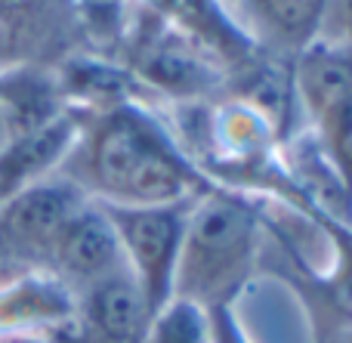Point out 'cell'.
Masks as SVG:
<instances>
[{
	"mask_svg": "<svg viewBox=\"0 0 352 343\" xmlns=\"http://www.w3.org/2000/svg\"><path fill=\"white\" fill-rule=\"evenodd\" d=\"M124 254L121 241L115 235V226L105 217L102 204L87 198L78 208V214L68 220L56 241L53 260H50V276L62 282L72 294L84 291L87 285L105 278L109 272L121 269Z\"/></svg>",
	"mask_w": 352,
	"mask_h": 343,
	"instance_id": "ba28073f",
	"label": "cell"
},
{
	"mask_svg": "<svg viewBox=\"0 0 352 343\" xmlns=\"http://www.w3.org/2000/svg\"><path fill=\"white\" fill-rule=\"evenodd\" d=\"M87 195L62 173L0 204V285L28 272H50L56 241Z\"/></svg>",
	"mask_w": 352,
	"mask_h": 343,
	"instance_id": "3957f363",
	"label": "cell"
},
{
	"mask_svg": "<svg viewBox=\"0 0 352 343\" xmlns=\"http://www.w3.org/2000/svg\"><path fill=\"white\" fill-rule=\"evenodd\" d=\"M192 201L179 204H158V208H118V204H102L105 217L115 226V235L121 241L124 263L142 285L152 309L158 313L173 297V276L176 260H179L182 232ZM99 204V201H96Z\"/></svg>",
	"mask_w": 352,
	"mask_h": 343,
	"instance_id": "277c9868",
	"label": "cell"
},
{
	"mask_svg": "<svg viewBox=\"0 0 352 343\" xmlns=\"http://www.w3.org/2000/svg\"><path fill=\"white\" fill-rule=\"evenodd\" d=\"M260 263V217L244 198L210 189L192 204L173 276V297L201 309L232 307Z\"/></svg>",
	"mask_w": 352,
	"mask_h": 343,
	"instance_id": "7a4b0ae2",
	"label": "cell"
},
{
	"mask_svg": "<svg viewBox=\"0 0 352 343\" xmlns=\"http://www.w3.org/2000/svg\"><path fill=\"white\" fill-rule=\"evenodd\" d=\"M207 319H210V343H250L232 307L210 309Z\"/></svg>",
	"mask_w": 352,
	"mask_h": 343,
	"instance_id": "e0dca14e",
	"label": "cell"
},
{
	"mask_svg": "<svg viewBox=\"0 0 352 343\" xmlns=\"http://www.w3.org/2000/svg\"><path fill=\"white\" fill-rule=\"evenodd\" d=\"M294 90L303 102L312 124L331 109L352 99V43L312 41L303 53H297Z\"/></svg>",
	"mask_w": 352,
	"mask_h": 343,
	"instance_id": "8fae6325",
	"label": "cell"
},
{
	"mask_svg": "<svg viewBox=\"0 0 352 343\" xmlns=\"http://www.w3.org/2000/svg\"><path fill=\"white\" fill-rule=\"evenodd\" d=\"M241 3L256 41H263L275 53L297 56L322 34L324 0H241Z\"/></svg>",
	"mask_w": 352,
	"mask_h": 343,
	"instance_id": "4fadbf2b",
	"label": "cell"
},
{
	"mask_svg": "<svg viewBox=\"0 0 352 343\" xmlns=\"http://www.w3.org/2000/svg\"><path fill=\"white\" fill-rule=\"evenodd\" d=\"M328 343H352V325H349V328H343L340 334H334V338H331Z\"/></svg>",
	"mask_w": 352,
	"mask_h": 343,
	"instance_id": "ac0fdd59",
	"label": "cell"
},
{
	"mask_svg": "<svg viewBox=\"0 0 352 343\" xmlns=\"http://www.w3.org/2000/svg\"><path fill=\"white\" fill-rule=\"evenodd\" d=\"M74 313V294L50 272H28L0 285V338L47 334Z\"/></svg>",
	"mask_w": 352,
	"mask_h": 343,
	"instance_id": "30bf717a",
	"label": "cell"
},
{
	"mask_svg": "<svg viewBox=\"0 0 352 343\" xmlns=\"http://www.w3.org/2000/svg\"><path fill=\"white\" fill-rule=\"evenodd\" d=\"M80 115L68 109L62 118L41 130L22 136H10L0 146V204L16 198L19 192L31 189L34 183L53 177L62 167L65 155L78 140Z\"/></svg>",
	"mask_w": 352,
	"mask_h": 343,
	"instance_id": "9c48e42d",
	"label": "cell"
},
{
	"mask_svg": "<svg viewBox=\"0 0 352 343\" xmlns=\"http://www.w3.org/2000/svg\"><path fill=\"white\" fill-rule=\"evenodd\" d=\"M10 140V133H6V124H3V118H0V146Z\"/></svg>",
	"mask_w": 352,
	"mask_h": 343,
	"instance_id": "d6986e66",
	"label": "cell"
},
{
	"mask_svg": "<svg viewBox=\"0 0 352 343\" xmlns=\"http://www.w3.org/2000/svg\"><path fill=\"white\" fill-rule=\"evenodd\" d=\"M146 343H210V319L198 303L170 297L152 316Z\"/></svg>",
	"mask_w": 352,
	"mask_h": 343,
	"instance_id": "9a60e30c",
	"label": "cell"
},
{
	"mask_svg": "<svg viewBox=\"0 0 352 343\" xmlns=\"http://www.w3.org/2000/svg\"><path fill=\"white\" fill-rule=\"evenodd\" d=\"M68 111L53 68H16L0 74V118L10 136L53 124Z\"/></svg>",
	"mask_w": 352,
	"mask_h": 343,
	"instance_id": "7c38bea8",
	"label": "cell"
},
{
	"mask_svg": "<svg viewBox=\"0 0 352 343\" xmlns=\"http://www.w3.org/2000/svg\"><path fill=\"white\" fill-rule=\"evenodd\" d=\"M152 316L146 291L124 263L74 294L65 338L68 343H146Z\"/></svg>",
	"mask_w": 352,
	"mask_h": 343,
	"instance_id": "5b68a950",
	"label": "cell"
},
{
	"mask_svg": "<svg viewBox=\"0 0 352 343\" xmlns=\"http://www.w3.org/2000/svg\"><path fill=\"white\" fill-rule=\"evenodd\" d=\"M130 65L148 87L170 96H198L217 80V68L201 56L198 43L167 25L164 16H152L140 28Z\"/></svg>",
	"mask_w": 352,
	"mask_h": 343,
	"instance_id": "52a82bcc",
	"label": "cell"
},
{
	"mask_svg": "<svg viewBox=\"0 0 352 343\" xmlns=\"http://www.w3.org/2000/svg\"><path fill=\"white\" fill-rule=\"evenodd\" d=\"M322 41L352 43V0H324Z\"/></svg>",
	"mask_w": 352,
	"mask_h": 343,
	"instance_id": "2e32d148",
	"label": "cell"
},
{
	"mask_svg": "<svg viewBox=\"0 0 352 343\" xmlns=\"http://www.w3.org/2000/svg\"><path fill=\"white\" fill-rule=\"evenodd\" d=\"M56 173L90 201L118 208L179 204L213 189L186 148L155 118L127 102L80 115L78 140Z\"/></svg>",
	"mask_w": 352,
	"mask_h": 343,
	"instance_id": "6da1fadb",
	"label": "cell"
},
{
	"mask_svg": "<svg viewBox=\"0 0 352 343\" xmlns=\"http://www.w3.org/2000/svg\"><path fill=\"white\" fill-rule=\"evenodd\" d=\"M78 37L72 0H0V74L56 68Z\"/></svg>",
	"mask_w": 352,
	"mask_h": 343,
	"instance_id": "8992f818",
	"label": "cell"
},
{
	"mask_svg": "<svg viewBox=\"0 0 352 343\" xmlns=\"http://www.w3.org/2000/svg\"><path fill=\"white\" fill-rule=\"evenodd\" d=\"M316 133L331 177L337 179L340 192L352 204V99L318 118Z\"/></svg>",
	"mask_w": 352,
	"mask_h": 343,
	"instance_id": "5bb4252c",
	"label": "cell"
}]
</instances>
